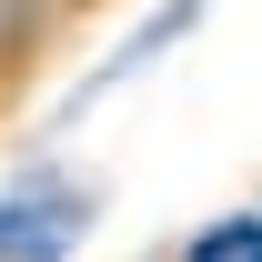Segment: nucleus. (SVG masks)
I'll list each match as a JSON object with an SVG mask.
<instances>
[{"instance_id":"nucleus-1","label":"nucleus","mask_w":262,"mask_h":262,"mask_svg":"<svg viewBox=\"0 0 262 262\" xmlns=\"http://www.w3.org/2000/svg\"><path fill=\"white\" fill-rule=\"evenodd\" d=\"M91 232V192L61 171H31L20 192H0V262H71Z\"/></svg>"},{"instance_id":"nucleus-2","label":"nucleus","mask_w":262,"mask_h":262,"mask_svg":"<svg viewBox=\"0 0 262 262\" xmlns=\"http://www.w3.org/2000/svg\"><path fill=\"white\" fill-rule=\"evenodd\" d=\"M182 262H262V212H222L212 232H192Z\"/></svg>"}]
</instances>
